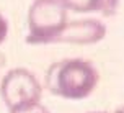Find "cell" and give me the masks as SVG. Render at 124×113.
<instances>
[{
    "mask_svg": "<svg viewBox=\"0 0 124 113\" xmlns=\"http://www.w3.org/2000/svg\"><path fill=\"white\" fill-rule=\"evenodd\" d=\"M98 79V70L92 62L85 59H62L47 69L46 87L57 97L82 100L95 90Z\"/></svg>",
    "mask_w": 124,
    "mask_h": 113,
    "instance_id": "cell-1",
    "label": "cell"
},
{
    "mask_svg": "<svg viewBox=\"0 0 124 113\" xmlns=\"http://www.w3.org/2000/svg\"><path fill=\"white\" fill-rule=\"evenodd\" d=\"M67 25V8L61 0H34L28 12L26 43H56L64 26Z\"/></svg>",
    "mask_w": 124,
    "mask_h": 113,
    "instance_id": "cell-2",
    "label": "cell"
},
{
    "mask_svg": "<svg viewBox=\"0 0 124 113\" xmlns=\"http://www.w3.org/2000/svg\"><path fill=\"white\" fill-rule=\"evenodd\" d=\"M41 92V85L34 74L23 67L8 70L0 85L2 98L10 112L39 103Z\"/></svg>",
    "mask_w": 124,
    "mask_h": 113,
    "instance_id": "cell-3",
    "label": "cell"
},
{
    "mask_svg": "<svg viewBox=\"0 0 124 113\" xmlns=\"http://www.w3.org/2000/svg\"><path fill=\"white\" fill-rule=\"evenodd\" d=\"M106 35V26L95 18L75 20L64 26L61 35L57 36L56 43L69 44H93L103 39Z\"/></svg>",
    "mask_w": 124,
    "mask_h": 113,
    "instance_id": "cell-4",
    "label": "cell"
},
{
    "mask_svg": "<svg viewBox=\"0 0 124 113\" xmlns=\"http://www.w3.org/2000/svg\"><path fill=\"white\" fill-rule=\"evenodd\" d=\"M67 10L77 13H88V12H98L100 0H61Z\"/></svg>",
    "mask_w": 124,
    "mask_h": 113,
    "instance_id": "cell-5",
    "label": "cell"
},
{
    "mask_svg": "<svg viewBox=\"0 0 124 113\" xmlns=\"http://www.w3.org/2000/svg\"><path fill=\"white\" fill-rule=\"evenodd\" d=\"M119 5V0H100L98 3V12L105 17H111L116 13Z\"/></svg>",
    "mask_w": 124,
    "mask_h": 113,
    "instance_id": "cell-6",
    "label": "cell"
},
{
    "mask_svg": "<svg viewBox=\"0 0 124 113\" xmlns=\"http://www.w3.org/2000/svg\"><path fill=\"white\" fill-rule=\"evenodd\" d=\"M10 113H49V110L46 107H43L41 103H34V105L20 108V110H13V112H10Z\"/></svg>",
    "mask_w": 124,
    "mask_h": 113,
    "instance_id": "cell-7",
    "label": "cell"
},
{
    "mask_svg": "<svg viewBox=\"0 0 124 113\" xmlns=\"http://www.w3.org/2000/svg\"><path fill=\"white\" fill-rule=\"evenodd\" d=\"M8 36V21L5 20V17L0 13V44L3 43Z\"/></svg>",
    "mask_w": 124,
    "mask_h": 113,
    "instance_id": "cell-8",
    "label": "cell"
},
{
    "mask_svg": "<svg viewBox=\"0 0 124 113\" xmlns=\"http://www.w3.org/2000/svg\"><path fill=\"white\" fill-rule=\"evenodd\" d=\"M3 64H5V57H3V54H2V52H0V67H2Z\"/></svg>",
    "mask_w": 124,
    "mask_h": 113,
    "instance_id": "cell-9",
    "label": "cell"
},
{
    "mask_svg": "<svg viewBox=\"0 0 124 113\" xmlns=\"http://www.w3.org/2000/svg\"><path fill=\"white\" fill-rule=\"evenodd\" d=\"M95 113H98V112H95Z\"/></svg>",
    "mask_w": 124,
    "mask_h": 113,
    "instance_id": "cell-10",
    "label": "cell"
}]
</instances>
